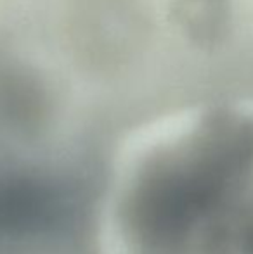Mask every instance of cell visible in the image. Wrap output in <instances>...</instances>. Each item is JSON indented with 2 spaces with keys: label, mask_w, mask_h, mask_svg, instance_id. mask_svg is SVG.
I'll list each match as a JSON object with an SVG mask.
<instances>
[{
  "label": "cell",
  "mask_w": 253,
  "mask_h": 254,
  "mask_svg": "<svg viewBox=\"0 0 253 254\" xmlns=\"http://www.w3.org/2000/svg\"><path fill=\"white\" fill-rule=\"evenodd\" d=\"M49 88L40 71L19 61L0 64V109L16 123H33L45 114Z\"/></svg>",
  "instance_id": "cell-1"
}]
</instances>
